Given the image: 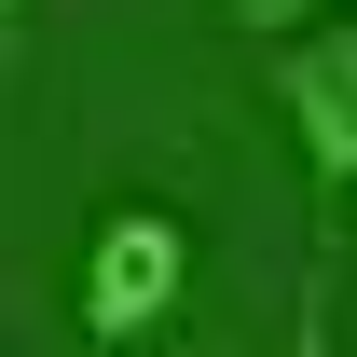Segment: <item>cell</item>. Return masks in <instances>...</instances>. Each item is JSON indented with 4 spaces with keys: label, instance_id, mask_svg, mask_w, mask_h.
I'll return each instance as SVG.
<instances>
[{
    "label": "cell",
    "instance_id": "cell-1",
    "mask_svg": "<svg viewBox=\"0 0 357 357\" xmlns=\"http://www.w3.org/2000/svg\"><path fill=\"white\" fill-rule=\"evenodd\" d=\"M178 289H192V220L178 206H96L83 234V275H69V316H83V344H151L178 316Z\"/></svg>",
    "mask_w": 357,
    "mask_h": 357
},
{
    "label": "cell",
    "instance_id": "cell-2",
    "mask_svg": "<svg viewBox=\"0 0 357 357\" xmlns=\"http://www.w3.org/2000/svg\"><path fill=\"white\" fill-rule=\"evenodd\" d=\"M275 124L303 151V192L344 206L357 192V14H316V28L275 42Z\"/></svg>",
    "mask_w": 357,
    "mask_h": 357
},
{
    "label": "cell",
    "instance_id": "cell-3",
    "mask_svg": "<svg viewBox=\"0 0 357 357\" xmlns=\"http://www.w3.org/2000/svg\"><path fill=\"white\" fill-rule=\"evenodd\" d=\"M220 14H234V28H248V42H261V55H275V42H289V28H316L330 0H220Z\"/></svg>",
    "mask_w": 357,
    "mask_h": 357
},
{
    "label": "cell",
    "instance_id": "cell-4",
    "mask_svg": "<svg viewBox=\"0 0 357 357\" xmlns=\"http://www.w3.org/2000/svg\"><path fill=\"white\" fill-rule=\"evenodd\" d=\"M14 28H28V0H0V55H14Z\"/></svg>",
    "mask_w": 357,
    "mask_h": 357
}]
</instances>
